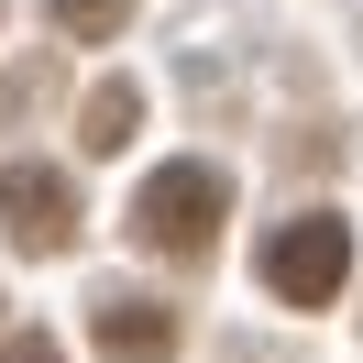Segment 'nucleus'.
Returning a JSON list of instances; mask_svg holds the SVG:
<instances>
[{
	"instance_id": "obj_1",
	"label": "nucleus",
	"mask_w": 363,
	"mask_h": 363,
	"mask_svg": "<svg viewBox=\"0 0 363 363\" xmlns=\"http://www.w3.org/2000/svg\"><path fill=\"white\" fill-rule=\"evenodd\" d=\"M220 220H231V177H220V165H199V155L155 165V177L133 187V242L155 253V264H209Z\"/></svg>"
},
{
	"instance_id": "obj_2",
	"label": "nucleus",
	"mask_w": 363,
	"mask_h": 363,
	"mask_svg": "<svg viewBox=\"0 0 363 363\" xmlns=\"http://www.w3.org/2000/svg\"><path fill=\"white\" fill-rule=\"evenodd\" d=\"M341 275H352V220H341V209H297V220L264 231V286L286 297V308H330Z\"/></svg>"
},
{
	"instance_id": "obj_3",
	"label": "nucleus",
	"mask_w": 363,
	"mask_h": 363,
	"mask_svg": "<svg viewBox=\"0 0 363 363\" xmlns=\"http://www.w3.org/2000/svg\"><path fill=\"white\" fill-rule=\"evenodd\" d=\"M0 220H11V242L23 253H67L77 242V177L67 165H0Z\"/></svg>"
},
{
	"instance_id": "obj_4",
	"label": "nucleus",
	"mask_w": 363,
	"mask_h": 363,
	"mask_svg": "<svg viewBox=\"0 0 363 363\" xmlns=\"http://www.w3.org/2000/svg\"><path fill=\"white\" fill-rule=\"evenodd\" d=\"M89 341H99V363H177V308L143 286H111L89 308Z\"/></svg>"
},
{
	"instance_id": "obj_5",
	"label": "nucleus",
	"mask_w": 363,
	"mask_h": 363,
	"mask_svg": "<svg viewBox=\"0 0 363 363\" xmlns=\"http://www.w3.org/2000/svg\"><path fill=\"white\" fill-rule=\"evenodd\" d=\"M133 121H143V89H133V77H99L89 111H77V143H89V155H121V143H133Z\"/></svg>"
},
{
	"instance_id": "obj_6",
	"label": "nucleus",
	"mask_w": 363,
	"mask_h": 363,
	"mask_svg": "<svg viewBox=\"0 0 363 363\" xmlns=\"http://www.w3.org/2000/svg\"><path fill=\"white\" fill-rule=\"evenodd\" d=\"M55 11V33H67V45H111L121 23H133V0H45Z\"/></svg>"
},
{
	"instance_id": "obj_7",
	"label": "nucleus",
	"mask_w": 363,
	"mask_h": 363,
	"mask_svg": "<svg viewBox=\"0 0 363 363\" xmlns=\"http://www.w3.org/2000/svg\"><path fill=\"white\" fill-rule=\"evenodd\" d=\"M0 363H67V352H55V330H11V341H0Z\"/></svg>"
}]
</instances>
